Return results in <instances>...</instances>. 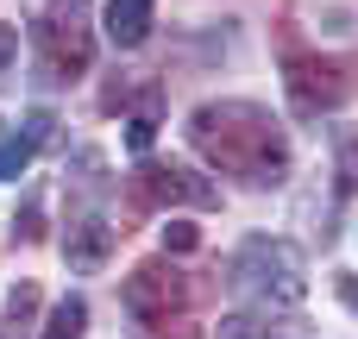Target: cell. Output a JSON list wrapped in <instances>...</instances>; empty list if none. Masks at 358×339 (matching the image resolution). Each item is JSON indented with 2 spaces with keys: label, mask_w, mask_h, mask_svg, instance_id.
<instances>
[{
  "label": "cell",
  "mask_w": 358,
  "mask_h": 339,
  "mask_svg": "<svg viewBox=\"0 0 358 339\" xmlns=\"http://www.w3.org/2000/svg\"><path fill=\"white\" fill-rule=\"evenodd\" d=\"M189 145L245 189H277L289 176V138L258 101H208L189 113Z\"/></svg>",
  "instance_id": "1"
},
{
  "label": "cell",
  "mask_w": 358,
  "mask_h": 339,
  "mask_svg": "<svg viewBox=\"0 0 358 339\" xmlns=\"http://www.w3.org/2000/svg\"><path fill=\"white\" fill-rule=\"evenodd\" d=\"M120 302H126V315L138 321V333H145V339H201L195 315H189V308L201 302V283H195L189 271H176L170 258H145V264H132Z\"/></svg>",
  "instance_id": "2"
},
{
  "label": "cell",
  "mask_w": 358,
  "mask_h": 339,
  "mask_svg": "<svg viewBox=\"0 0 358 339\" xmlns=\"http://www.w3.org/2000/svg\"><path fill=\"white\" fill-rule=\"evenodd\" d=\"M107 195V170H101V151H82V170H76V189H69V226H63V258L69 271H107L113 258V239H120V220H107L101 208Z\"/></svg>",
  "instance_id": "3"
},
{
  "label": "cell",
  "mask_w": 358,
  "mask_h": 339,
  "mask_svg": "<svg viewBox=\"0 0 358 339\" xmlns=\"http://www.w3.org/2000/svg\"><path fill=\"white\" fill-rule=\"evenodd\" d=\"M233 289L258 308H296L308 296V271H302V252L289 239H271V233H252L239 252H233Z\"/></svg>",
  "instance_id": "4"
},
{
  "label": "cell",
  "mask_w": 358,
  "mask_h": 339,
  "mask_svg": "<svg viewBox=\"0 0 358 339\" xmlns=\"http://www.w3.org/2000/svg\"><path fill=\"white\" fill-rule=\"evenodd\" d=\"M31 38L50 82H76L94 63V19L88 0H31Z\"/></svg>",
  "instance_id": "5"
},
{
  "label": "cell",
  "mask_w": 358,
  "mask_h": 339,
  "mask_svg": "<svg viewBox=\"0 0 358 339\" xmlns=\"http://www.w3.org/2000/svg\"><path fill=\"white\" fill-rule=\"evenodd\" d=\"M283 88L296 113H334L346 94L358 88V57H327V50H283Z\"/></svg>",
  "instance_id": "6"
},
{
  "label": "cell",
  "mask_w": 358,
  "mask_h": 339,
  "mask_svg": "<svg viewBox=\"0 0 358 339\" xmlns=\"http://www.w3.org/2000/svg\"><path fill=\"white\" fill-rule=\"evenodd\" d=\"M120 208H126V220H120V233H126V226L145 220L151 208H220V189H214L208 176L182 170V164H138V170L126 176Z\"/></svg>",
  "instance_id": "7"
},
{
  "label": "cell",
  "mask_w": 358,
  "mask_h": 339,
  "mask_svg": "<svg viewBox=\"0 0 358 339\" xmlns=\"http://www.w3.org/2000/svg\"><path fill=\"white\" fill-rule=\"evenodd\" d=\"M44 138H50V113H25V126H19L13 138H0V182H13V176L38 157Z\"/></svg>",
  "instance_id": "8"
},
{
  "label": "cell",
  "mask_w": 358,
  "mask_h": 339,
  "mask_svg": "<svg viewBox=\"0 0 358 339\" xmlns=\"http://www.w3.org/2000/svg\"><path fill=\"white\" fill-rule=\"evenodd\" d=\"M151 13H157V0H107V38L120 50H138L151 38Z\"/></svg>",
  "instance_id": "9"
},
{
  "label": "cell",
  "mask_w": 358,
  "mask_h": 339,
  "mask_svg": "<svg viewBox=\"0 0 358 339\" xmlns=\"http://www.w3.org/2000/svg\"><path fill=\"white\" fill-rule=\"evenodd\" d=\"M220 339H308V327H283L277 308H239L220 321Z\"/></svg>",
  "instance_id": "10"
},
{
  "label": "cell",
  "mask_w": 358,
  "mask_h": 339,
  "mask_svg": "<svg viewBox=\"0 0 358 339\" xmlns=\"http://www.w3.org/2000/svg\"><path fill=\"white\" fill-rule=\"evenodd\" d=\"M38 321V283H13L6 296V321H0V339H25Z\"/></svg>",
  "instance_id": "11"
},
{
  "label": "cell",
  "mask_w": 358,
  "mask_h": 339,
  "mask_svg": "<svg viewBox=\"0 0 358 339\" xmlns=\"http://www.w3.org/2000/svg\"><path fill=\"white\" fill-rule=\"evenodd\" d=\"M157 120H164V94H157V88H145V94H138V107H132L126 145H132V151H151V138H157Z\"/></svg>",
  "instance_id": "12"
},
{
  "label": "cell",
  "mask_w": 358,
  "mask_h": 339,
  "mask_svg": "<svg viewBox=\"0 0 358 339\" xmlns=\"http://www.w3.org/2000/svg\"><path fill=\"white\" fill-rule=\"evenodd\" d=\"M82 333H88V302H82V296H63V302L50 308V321H44L38 339H82Z\"/></svg>",
  "instance_id": "13"
},
{
  "label": "cell",
  "mask_w": 358,
  "mask_h": 339,
  "mask_svg": "<svg viewBox=\"0 0 358 339\" xmlns=\"http://www.w3.org/2000/svg\"><path fill=\"white\" fill-rule=\"evenodd\" d=\"M195 245H201L195 220H170V226H164V252H195Z\"/></svg>",
  "instance_id": "14"
},
{
  "label": "cell",
  "mask_w": 358,
  "mask_h": 339,
  "mask_svg": "<svg viewBox=\"0 0 358 339\" xmlns=\"http://www.w3.org/2000/svg\"><path fill=\"white\" fill-rule=\"evenodd\" d=\"M340 189H346V195H358V138H346V145H340Z\"/></svg>",
  "instance_id": "15"
},
{
  "label": "cell",
  "mask_w": 358,
  "mask_h": 339,
  "mask_svg": "<svg viewBox=\"0 0 358 339\" xmlns=\"http://www.w3.org/2000/svg\"><path fill=\"white\" fill-rule=\"evenodd\" d=\"M38 233H44V226H38V201H25V208H19V226H13V239H25V245H31Z\"/></svg>",
  "instance_id": "16"
},
{
  "label": "cell",
  "mask_w": 358,
  "mask_h": 339,
  "mask_svg": "<svg viewBox=\"0 0 358 339\" xmlns=\"http://www.w3.org/2000/svg\"><path fill=\"white\" fill-rule=\"evenodd\" d=\"M13 50H19V31H13V25H0V75L13 69Z\"/></svg>",
  "instance_id": "17"
}]
</instances>
